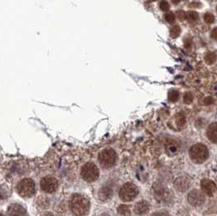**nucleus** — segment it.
Masks as SVG:
<instances>
[{"label": "nucleus", "instance_id": "19", "mask_svg": "<svg viewBox=\"0 0 217 216\" xmlns=\"http://www.w3.org/2000/svg\"><path fill=\"white\" fill-rule=\"evenodd\" d=\"M179 98V94L176 90H172L168 94V99L171 102H177Z\"/></svg>", "mask_w": 217, "mask_h": 216}, {"label": "nucleus", "instance_id": "17", "mask_svg": "<svg viewBox=\"0 0 217 216\" xmlns=\"http://www.w3.org/2000/svg\"><path fill=\"white\" fill-rule=\"evenodd\" d=\"M176 123L179 128H183L185 124V117L183 114L177 115V117L176 119Z\"/></svg>", "mask_w": 217, "mask_h": 216}, {"label": "nucleus", "instance_id": "25", "mask_svg": "<svg viewBox=\"0 0 217 216\" xmlns=\"http://www.w3.org/2000/svg\"><path fill=\"white\" fill-rule=\"evenodd\" d=\"M160 8H161L163 11H167L168 10L169 6H168V3H167L166 1H162L161 3H160Z\"/></svg>", "mask_w": 217, "mask_h": 216}, {"label": "nucleus", "instance_id": "31", "mask_svg": "<svg viewBox=\"0 0 217 216\" xmlns=\"http://www.w3.org/2000/svg\"><path fill=\"white\" fill-rule=\"evenodd\" d=\"M0 216H3V215L2 213H0Z\"/></svg>", "mask_w": 217, "mask_h": 216}, {"label": "nucleus", "instance_id": "2", "mask_svg": "<svg viewBox=\"0 0 217 216\" xmlns=\"http://www.w3.org/2000/svg\"><path fill=\"white\" fill-rule=\"evenodd\" d=\"M189 156L196 163H202L207 159L209 156V151L205 145L198 143L189 149Z\"/></svg>", "mask_w": 217, "mask_h": 216}, {"label": "nucleus", "instance_id": "5", "mask_svg": "<svg viewBox=\"0 0 217 216\" xmlns=\"http://www.w3.org/2000/svg\"><path fill=\"white\" fill-rule=\"evenodd\" d=\"M17 192L22 198H30L35 193V184L29 178L22 180L17 185Z\"/></svg>", "mask_w": 217, "mask_h": 216}, {"label": "nucleus", "instance_id": "24", "mask_svg": "<svg viewBox=\"0 0 217 216\" xmlns=\"http://www.w3.org/2000/svg\"><path fill=\"white\" fill-rule=\"evenodd\" d=\"M198 17V14L196 12H191L188 13V18L191 19L192 20H196Z\"/></svg>", "mask_w": 217, "mask_h": 216}, {"label": "nucleus", "instance_id": "28", "mask_svg": "<svg viewBox=\"0 0 217 216\" xmlns=\"http://www.w3.org/2000/svg\"><path fill=\"white\" fill-rule=\"evenodd\" d=\"M5 198H8V195H6L5 190L2 189V187H0V199Z\"/></svg>", "mask_w": 217, "mask_h": 216}, {"label": "nucleus", "instance_id": "29", "mask_svg": "<svg viewBox=\"0 0 217 216\" xmlns=\"http://www.w3.org/2000/svg\"><path fill=\"white\" fill-rule=\"evenodd\" d=\"M151 216H169V214L166 212H156L152 214Z\"/></svg>", "mask_w": 217, "mask_h": 216}, {"label": "nucleus", "instance_id": "20", "mask_svg": "<svg viewBox=\"0 0 217 216\" xmlns=\"http://www.w3.org/2000/svg\"><path fill=\"white\" fill-rule=\"evenodd\" d=\"M193 101V95L190 93H186L184 96V102L186 104H189Z\"/></svg>", "mask_w": 217, "mask_h": 216}, {"label": "nucleus", "instance_id": "26", "mask_svg": "<svg viewBox=\"0 0 217 216\" xmlns=\"http://www.w3.org/2000/svg\"><path fill=\"white\" fill-rule=\"evenodd\" d=\"M209 58V61H208V63H213L214 61L215 60V54H212V53H211V54H208V55L207 56V59H208Z\"/></svg>", "mask_w": 217, "mask_h": 216}, {"label": "nucleus", "instance_id": "7", "mask_svg": "<svg viewBox=\"0 0 217 216\" xmlns=\"http://www.w3.org/2000/svg\"><path fill=\"white\" fill-rule=\"evenodd\" d=\"M40 186L42 190H43L45 193H52L58 188V181L52 176H46L41 180Z\"/></svg>", "mask_w": 217, "mask_h": 216}, {"label": "nucleus", "instance_id": "6", "mask_svg": "<svg viewBox=\"0 0 217 216\" xmlns=\"http://www.w3.org/2000/svg\"><path fill=\"white\" fill-rule=\"evenodd\" d=\"M116 153L112 149H105L98 154V162L104 167L113 166L116 161Z\"/></svg>", "mask_w": 217, "mask_h": 216}, {"label": "nucleus", "instance_id": "12", "mask_svg": "<svg viewBox=\"0 0 217 216\" xmlns=\"http://www.w3.org/2000/svg\"><path fill=\"white\" fill-rule=\"evenodd\" d=\"M8 216H26V210L21 205L12 204L8 209Z\"/></svg>", "mask_w": 217, "mask_h": 216}, {"label": "nucleus", "instance_id": "10", "mask_svg": "<svg viewBox=\"0 0 217 216\" xmlns=\"http://www.w3.org/2000/svg\"><path fill=\"white\" fill-rule=\"evenodd\" d=\"M190 180L185 176H180L174 181V187L179 192H185L190 187Z\"/></svg>", "mask_w": 217, "mask_h": 216}, {"label": "nucleus", "instance_id": "30", "mask_svg": "<svg viewBox=\"0 0 217 216\" xmlns=\"http://www.w3.org/2000/svg\"><path fill=\"white\" fill-rule=\"evenodd\" d=\"M46 216H53V214H50V213H49V214H46Z\"/></svg>", "mask_w": 217, "mask_h": 216}, {"label": "nucleus", "instance_id": "9", "mask_svg": "<svg viewBox=\"0 0 217 216\" xmlns=\"http://www.w3.org/2000/svg\"><path fill=\"white\" fill-rule=\"evenodd\" d=\"M154 194L159 202H166L169 198V191L161 184H156V186H154Z\"/></svg>", "mask_w": 217, "mask_h": 216}, {"label": "nucleus", "instance_id": "21", "mask_svg": "<svg viewBox=\"0 0 217 216\" xmlns=\"http://www.w3.org/2000/svg\"><path fill=\"white\" fill-rule=\"evenodd\" d=\"M204 19H205L206 22H207L208 24H211L214 21V16L211 13H207L204 16Z\"/></svg>", "mask_w": 217, "mask_h": 216}, {"label": "nucleus", "instance_id": "22", "mask_svg": "<svg viewBox=\"0 0 217 216\" xmlns=\"http://www.w3.org/2000/svg\"><path fill=\"white\" fill-rule=\"evenodd\" d=\"M180 34V28L178 26H174L171 29V35L172 37H177Z\"/></svg>", "mask_w": 217, "mask_h": 216}, {"label": "nucleus", "instance_id": "16", "mask_svg": "<svg viewBox=\"0 0 217 216\" xmlns=\"http://www.w3.org/2000/svg\"><path fill=\"white\" fill-rule=\"evenodd\" d=\"M112 194V191L111 188H109L108 187H103L99 191V198H101L102 200H106V199H108V198H111Z\"/></svg>", "mask_w": 217, "mask_h": 216}, {"label": "nucleus", "instance_id": "23", "mask_svg": "<svg viewBox=\"0 0 217 216\" xmlns=\"http://www.w3.org/2000/svg\"><path fill=\"white\" fill-rule=\"evenodd\" d=\"M165 18L168 22H172V21H173L174 19H175V16H174L173 13L168 12V13H167V14L165 15Z\"/></svg>", "mask_w": 217, "mask_h": 216}, {"label": "nucleus", "instance_id": "27", "mask_svg": "<svg viewBox=\"0 0 217 216\" xmlns=\"http://www.w3.org/2000/svg\"><path fill=\"white\" fill-rule=\"evenodd\" d=\"M214 102V99L212 98H211V97H208V98H207L204 100V103H205L206 105H210V104H212Z\"/></svg>", "mask_w": 217, "mask_h": 216}, {"label": "nucleus", "instance_id": "3", "mask_svg": "<svg viewBox=\"0 0 217 216\" xmlns=\"http://www.w3.org/2000/svg\"><path fill=\"white\" fill-rule=\"evenodd\" d=\"M82 177L86 182H94L98 180L99 176V170L93 162H87L82 167L81 171Z\"/></svg>", "mask_w": 217, "mask_h": 216}, {"label": "nucleus", "instance_id": "13", "mask_svg": "<svg viewBox=\"0 0 217 216\" xmlns=\"http://www.w3.org/2000/svg\"><path fill=\"white\" fill-rule=\"evenodd\" d=\"M165 150L169 156H173L178 154L180 150V145L177 141L168 140L165 145Z\"/></svg>", "mask_w": 217, "mask_h": 216}, {"label": "nucleus", "instance_id": "18", "mask_svg": "<svg viewBox=\"0 0 217 216\" xmlns=\"http://www.w3.org/2000/svg\"><path fill=\"white\" fill-rule=\"evenodd\" d=\"M118 213L122 214V215H127V214H129L130 213L129 206H125V205H120L118 207Z\"/></svg>", "mask_w": 217, "mask_h": 216}, {"label": "nucleus", "instance_id": "4", "mask_svg": "<svg viewBox=\"0 0 217 216\" xmlns=\"http://www.w3.org/2000/svg\"><path fill=\"white\" fill-rule=\"evenodd\" d=\"M138 188L133 183H126L121 187L119 197L123 202H131L138 196Z\"/></svg>", "mask_w": 217, "mask_h": 216}, {"label": "nucleus", "instance_id": "15", "mask_svg": "<svg viewBox=\"0 0 217 216\" xmlns=\"http://www.w3.org/2000/svg\"><path fill=\"white\" fill-rule=\"evenodd\" d=\"M207 137L213 143H216L217 141V128H216V123L211 124L208 128H207Z\"/></svg>", "mask_w": 217, "mask_h": 216}, {"label": "nucleus", "instance_id": "8", "mask_svg": "<svg viewBox=\"0 0 217 216\" xmlns=\"http://www.w3.org/2000/svg\"><path fill=\"white\" fill-rule=\"evenodd\" d=\"M188 201L192 206H199L203 205L205 202V195L201 190L194 189L189 193Z\"/></svg>", "mask_w": 217, "mask_h": 216}, {"label": "nucleus", "instance_id": "14", "mask_svg": "<svg viewBox=\"0 0 217 216\" xmlns=\"http://www.w3.org/2000/svg\"><path fill=\"white\" fill-rule=\"evenodd\" d=\"M149 210V205L146 201H141L136 203L134 206V212L137 214H143Z\"/></svg>", "mask_w": 217, "mask_h": 216}, {"label": "nucleus", "instance_id": "1", "mask_svg": "<svg viewBox=\"0 0 217 216\" xmlns=\"http://www.w3.org/2000/svg\"><path fill=\"white\" fill-rule=\"evenodd\" d=\"M70 209L75 215H85L90 210V201L83 195L75 194L70 201Z\"/></svg>", "mask_w": 217, "mask_h": 216}, {"label": "nucleus", "instance_id": "11", "mask_svg": "<svg viewBox=\"0 0 217 216\" xmlns=\"http://www.w3.org/2000/svg\"><path fill=\"white\" fill-rule=\"evenodd\" d=\"M201 188L203 193L207 195L212 197L216 191V185L215 182L208 179H204L201 181Z\"/></svg>", "mask_w": 217, "mask_h": 216}]
</instances>
